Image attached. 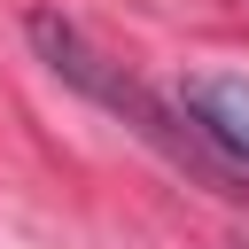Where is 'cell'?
I'll return each mask as SVG.
<instances>
[{"label": "cell", "mask_w": 249, "mask_h": 249, "mask_svg": "<svg viewBox=\"0 0 249 249\" xmlns=\"http://www.w3.org/2000/svg\"><path fill=\"white\" fill-rule=\"evenodd\" d=\"M23 31H31V47H39V62H47V70H54L62 86H78L86 101H101V109H109L117 124H132V132H140V140H148L156 156H171V163H179V171H195L202 187H218V195H233V187H226L233 171H226V163H218V156H210V148L195 140V124H187V109H171L163 93H148V86H140V78H132L124 62H109V54H101V47H93V39L78 31V23H62L54 8H39V16L23 23Z\"/></svg>", "instance_id": "obj_1"}, {"label": "cell", "mask_w": 249, "mask_h": 249, "mask_svg": "<svg viewBox=\"0 0 249 249\" xmlns=\"http://www.w3.org/2000/svg\"><path fill=\"white\" fill-rule=\"evenodd\" d=\"M179 109L226 171H249V78H187Z\"/></svg>", "instance_id": "obj_2"}]
</instances>
